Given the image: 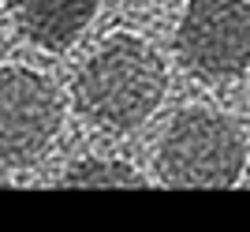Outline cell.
<instances>
[{
  "label": "cell",
  "instance_id": "7a4b0ae2",
  "mask_svg": "<svg viewBox=\"0 0 250 232\" xmlns=\"http://www.w3.org/2000/svg\"><path fill=\"white\" fill-rule=\"evenodd\" d=\"M250 158V135L220 109H183L157 146V176L168 187H231Z\"/></svg>",
  "mask_w": 250,
  "mask_h": 232
},
{
  "label": "cell",
  "instance_id": "6da1fadb",
  "mask_svg": "<svg viewBox=\"0 0 250 232\" xmlns=\"http://www.w3.org/2000/svg\"><path fill=\"white\" fill-rule=\"evenodd\" d=\"M168 94V68L138 34H112L97 45L71 79L75 113L90 127L127 135L161 109Z\"/></svg>",
  "mask_w": 250,
  "mask_h": 232
},
{
  "label": "cell",
  "instance_id": "277c9868",
  "mask_svg": "<svg viewBox=\"0 0 250 232\" xmlns=\"http://www.w3.org/2000/svg\"><path fill=\"white\" fill-rule=\"evenodd\" d=\"M63 127L56 86L42 71L8 64L0 68V165L26 169L42 161Z\"/></svg>",
  "mask_w": 250,
  "mask_h": 232
},
{
  "label": "cell",
  "instance_id": "3957f363",
  "mask_svg": "<svg viewBox=\"0 0 250 232\" xmlns=\"http://www.w3.org/2000/svg\"><path fill=\"white\" fill-rule=\"evenodd\" d=\"M179 64L198 83H231L250 68V0H187L176 30Z\"/></svg>",
  "mask_w": 250,
  "mask_h": 232
},
{
  "label": "cell",
  "instance_id": "8992f818",
  "mask_svg": "<svg viewBox=\"0 0 250 232\" xmlns=\"http://www.w3.org/2000/svg\"><path fill=\"white\" fill-rule=\"evenodd\" d=\"M60 180L67 187H138L142 172L112 158H79Z\"/></svg>",
  "mask_w": 250,
  "mask_h": 232
},
{
  "label": "cell",
  "instance_id": "5b68a950",
  "mask_svg": "<svg viewBox=\"0 0 250 232\" xmlns=\"http://www.w3.org/2000/svg\"><path fill=\"white\" fill-rule=\"evenodd\" d=\"M15 26L45 53L71 49L97 15V0H11Z\"/></svg>",
  "mask_w": 250,
  "mask_h": 232
}]
</instances>
